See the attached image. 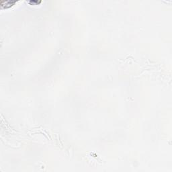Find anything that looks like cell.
<instances>
[{
    "mask_svg": "<svg viewBox=\"0 0 172 172\" xmlns=\"http://www.w3.org/2000/svg\"><path fill=\"white\" fill-rule=\"evenodd\" d=\"M16 3V1H2L0 2V5L3 8H9L13 5Z\"/></svg>",
    "mask_w": 172,
    "mask_h": 172,
    "instance_id": "cell-1",
    "label": "cell"
}]
</instances>
